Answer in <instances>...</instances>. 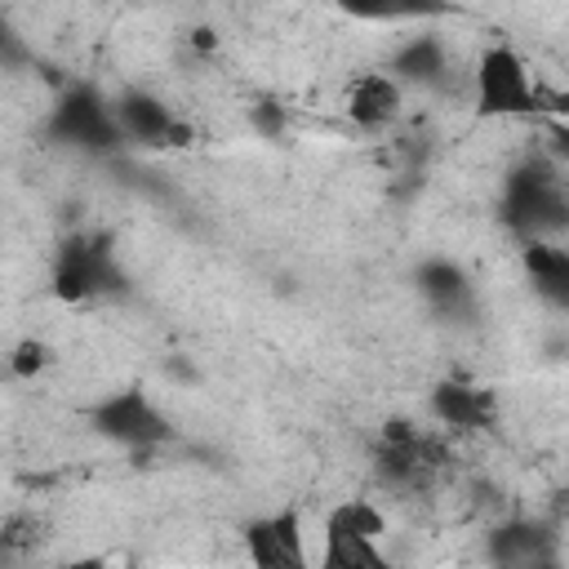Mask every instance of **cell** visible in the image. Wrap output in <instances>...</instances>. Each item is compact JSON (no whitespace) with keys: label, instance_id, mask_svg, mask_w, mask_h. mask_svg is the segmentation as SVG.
<instances>
[{"label":"cell","instance_id":"7","mask_svg":"<svg viewBox=\"0 0 569 569\" xmlns=\"http://www.w3.org/2000/svg\"><path fill=\"white\" fill-rule=\"evenodd\" d=\"M116 120L124 129V138L142 142V147H182L191 138V129L151 93H124L116 98Z\"/></svg>","mask_w":569,"mask_h":569},{"label":"cell","instance_id":"11","mask_svg":"<svg viewBox=\"0 0 569 569\" xmlns=\"http://www.w3.org/2000/svg\"><path fill=\"white\" fill-rule=\"evenodd\" d=\"M391 76L400 84L440 89V84H449V49L440 44V36H413L409 44H400L391 53Z\"/></svg>","mask_w":569,"mask_h":569},{"label":"cell","instance_id":"1","mask_svg":"<svg viewBox=\"0 0 569 569\" xmlns=\"http://www.w3.org/2000/svg\"><path fill=\"white\" fill-rule=\"evenodd\" d=\"M502 222L520 240H551L569 231V187L547 160H529L502 182Z\"/></svg>","mask_w":569,"mask_h":569},{"label":"cell","instance_id":"9","mask_svg":"<svg viewBox=\"0 0 569 569\" xmlns=\"http://www.w3.org/2000/svg\"><path fill=\"white\" fill-rule=\"evenodd\" d=\"M342 107H347L351 124H360V129H387L400 116V107H405V84L391 71H365V76L351 80Z\"/></svg>","mask_w":569,"mask_h":569},{"label":"cell","instance_id":"12","mask_svg":"<svg viewBox=\"0 0 569 569\" xmlns=\"http://www.w3.org/2000/svg\"><path fill=\"white\" fill-rule=\"evenodd\" d=\"M489 556L498 565H551L556 560L551 529H542L533 520H507V525L489 529Z\"/></svg>","mask_w":569,"mask_h":569},{"label":"cell","instance_id":"4","mask_svg":"<svg viewBox=\"0 0 569 569\" xmlns=\"http://www.w3.org/2000/svg\"><path fill=\"white\" fill-rule=\"evenodd\" d=\"M49 133L58 138V142H71V147H80V151H111V147H120V138H124V129H120V120H116V102H107L98 89H89V84H71L62 98H58V107H53V116H49Z\"/></svg>","mask_w":569,"mask_h":569},{"label":"cell","instance_id":"18","mask_svg":"<svg viewBox=\"0 0 569 569\" xmlns=\"http://www.w3.org/2000/svg\"><path fill=\"white\" fill-rule=\"evenodd\" d=\"M44 365H49V347H44L40 338H22V342L13 347V356H9V373H13V378H27V382H31Z\"/></svg>","mask_w":569,"mask_h":569},{"label":"cell","instance_id":"6","mask_svg":"<svg viewBox=\"0 0 569 569\" xmlns=\"http://www.w3.org/2000/svg\"><path fill=\"white\" fill-rule=\"evenodd\" d=\"M93 427H98L107 440L129 445V449H151V445H164V440L173 436L169 418H164L138 387L98 400V405H93Z\"/></svg>","mask_w":569,"mask_h":569},{"label":"cell","instance_id":"10","mask_svg":"<svg viewBox=\"0 0 569 569\" xmlns=\"http://www.w3.org/2000/svg\"><path fill=\"white\" fill-rule=\"evenodd\" d=\"M244 547H249V560H253L258 569H302V565H307L302 529H298V516H293V511H280V516H271V520L249 525Z\"/></svg>","mask_w":569,"mask_h":569},{"label":"cell","instance_id":"19","mask_svg":"<svg viewBox=\"0 0 569 569\" xmlns=\"http://www.w3.org/2000/svg\"><path fill=\"white\" fill-rule=\"evenodd\" d=\"M253 124H258L262 133H280V129H284V107L258 102V107H253Z\"/></svg>","mask_w":569,"mask_h":569},{"label":"cell","instance_id":"13","mask_svg":"<svg viewBox=\"0 0 569 569\" xmlns=\"http://www.w3.org/2000/svg\"><path fill=\"white\" fill-rule=\"evenodd\" d=\"M520 262H525L533 289H538L547 302H556V307L569 311V249H560V244H551V240H525Z\"/></svg>","mask_w":569,"mask_h":569},{"label":"cell","instance_id":"20","mask_svg":"<svg viewBox=\"0 0 569 569\" xmlns=\"http://www.w3.org/2000/svg\"><path fill=\"white\" fill-rule=\"evenodd\" d=\"M551 151H556L560 160H569V124H556V129H551Z\"/></svg>","mask_w":569,"mask_h":569},{"label":"cell","instance_id":"14","mask_svg":"<svg viewBox=\"0 0 569 569\" xmlns=\"http://www.w3.org/2000/svg\"><path fill=\"white\" fill-rule=\"evenodd\" d=\"M418 284L427 293V302L436 311H467L471 307V280L458 262H445V258H431L422 271H418Z\"/></svg>","mask_w":569,"mask_h":569},{"label":"cell","instance_id":"8","mask_svg":"<svg viewBox=\"0 0 569 569\" xmlns=\"http://www.w3.org/2000/svg\"><path fill=\"white\" fill-rule=\"evenodd\" d=\"M431 413L453 431H489L498 418V400H493V391H485L467 378H445L431 391Z\"/></svg>","mask_w":569,"mask_h":569},{"label":"cell","instance_id":"16","mask_svg":"<svg viewBox=\"0 0 569 569\" xmlns=\"http://www.w3.org/2000/svg\"><path fill=\"white\" fill-rule=\"evenodd\" d=\"M320 565H325V569H382V565H387V556L373 547V538H356V533L325 529Z\"/></svg>","mask_w":569,"mask_h":569},{"label":"cell","instance_id":"2","mask_svg":"<svg viewBox=\"0 0 569 569\" xmlns=\"http://www.w3.org/2000/svg\"><path fill=\"white\" fill-rule=\"evenodd\" d=\"M373 462H378V476H382L387 489H427L431 476L449 462V449L436 436L418 431L413 422L391 418L378 436Z\"/></svg>","mask_w":569,"mask_h":569},{"label":"cell","instance_id":"5","mask_svg":"<svg viewBox=\"0 0 569 569\" xmlns=\"http://www.w3.org/2000/svg\"><path fill=\"white\" fill-rule=\"evenodd\" d=\"M111 284H120L116 262H111V244L102 236H71L58 258H53V293L62 302H89L98 293H107Z\"/></svg>","mask_w":569,"mask_h":569},{"label":"cell","instance_id":"17","mask_svg":"<svg viewBox=\"0 0 569 569\" xmlns=\"http://www.w3.org/2000/svg\"><path fill=\"white\" fill-rule=\"evenodd\" d=\"M325 529H338V533H356V538H373L378 542L387 533V516L369 498H347V502H338L325 516Z\"/></svg>","mask_w":569,"mask_h":569},{"label":"cell","instance_id":"15","mask_svg":"<svg viewBox=\"0 0 569 569\" xmlns=\"http://www.w3.org/2000/svg\"><path fill=\"white\" fill-rule=\"evenodd\" d=\"M342 13L360 22H418V18H445L449 0H333Z\"/></svg>","mask_w":569,"mask_h":569},{"label":"cell","instance_id":"3","mask_svg":"<svg viewBox=\"0 0 569 569\" xmlns=\"http://www.w3.org/2000/svg\"><path fill=\"white\" fill-rule=\"evenodd\" d=\"M476 111L480 116H538V84L516 49L489 44L476 62Z\"/></svg>","mask_w":569,"mask_h":569}]
</instances>
